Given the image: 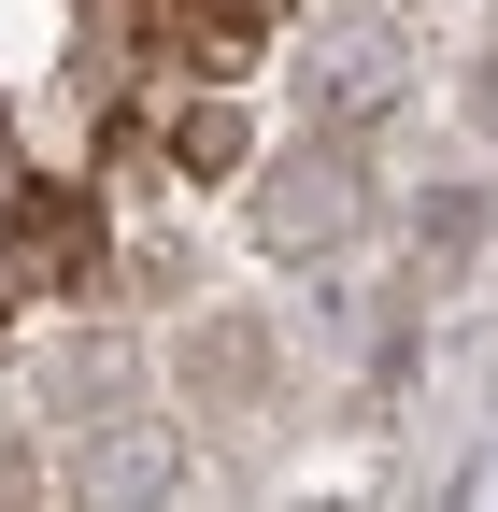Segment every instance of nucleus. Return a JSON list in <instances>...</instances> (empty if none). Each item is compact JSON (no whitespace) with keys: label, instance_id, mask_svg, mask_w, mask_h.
Masks as SVG:
<instances>
[{"label":"nucleus","instance_id":"2","mask_svg":"<svg viewBox=\"0 0 498 512\" xmlns=\"http://www.w3.org/2000/svg\"><path fill=\"white\" fill-rule=\"evenodd\" d=\"M171 171H242V114L228 100H185L171 114Z\"/></svg>","mask_w":498,"mask_h":512},{"label":"nucleus","instance_id":"1","mask_svg":"<svg viewBox=\"0 0 498 512\" xmlns=\"http://www.w3.org/2000/svg\"><path fill=\"white\" fill-rule=\"evenodd\" d=\"M86 271H100L86 185H29V200L0 214V285H86Z\"/></svg>","mask_w":498,"mask_h":512}]
</instances>
